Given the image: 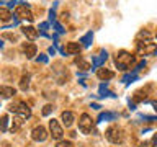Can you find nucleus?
Listing matches in <instances>:
<instances>
[{
  "instance_id": "nucleus-23",
  "label": "nucleus",
  "mask_w": 157,
  "mask_h": 147,
  "mask_svg": "<svg viewBox=\"0 0 157 147\" xmlns=\"http://www.w3.org/2000/svg\"><path fill=\"white\" fill-rule=\"evenodd\" d=\"M54 111V106L52 105H46L43 108V116H48V115H51V113Z\"/></svg>"
},
{
  "instance_id": "nucleus-5",
  "label": "nucleus",
  "mask_w": 157,
  "mask_h": 147,
  "mask_svg": "<svg viewBox=\"0 0 157 147\" xmlns=\"http://www.w3.org/2000/svg\"><path fill=\"white\" fill-rule=\"evenodd\" d=\"M78 129H80L82 134H90L93 129V119L90 118V115L87 113H82L80 119H78Z\"/></svg>"
},
{
  "instance_id": "nucleus-31",
  "label": "nucleus",
  "mask_w": 157,
  "mask_h": 147,
  "mask_svg": "<svg viewBox=\"0 0 157 147\" xmlns=\"http://www.w3.org/2000/svg\"><path fill=\"white\" fill-rule=\"evenodd\" d=\"M152 106H154V110L157 111V101H152Z\"/></svg>"
},
{
  "instance_id": "nucleus-18",
  "label": "nucleus",
  "mask_w": 157,
  "mask_h": 147,
  "mask_svg": "<svg viewBox=\"0 0 157 147\" xmlns=\"http://www.w3.org/2000/svg\"><path fill=\"white\" fill-rule=\"evenodd\" d=\"M75 64L78 66V69H82V70H88V69H92V66L88 64L85 59H82L80 56H78L77 59H75Z\"/></svg>"
},
{
  "instance_id": "nucleus-12",
  "label": "nucleus",
  "mask_w": 157,
  "mask_h": 147,
  "mask_svg": "<svg viewBox=\"0 0 157 147\" xmlns=\"http://www.w3.org/2000/svg\"><path fill=\"white\" fill-rule=\"evenodd\" d=\"M21 29H23V34L29 39V41H34V39L39 36V31L34 26H23Z\"/></svg>"
},
{
  "instance_id": "nucleus-6",
  "label": "nucleus",
  "mask_w": 157,
  "mask_h": 147,
  "mask_svg": "<svg viewBox=\"0 0 157 147\" xmlns=\"http://www.w3.org/2000/svg\"><path fill=\"white\" fill-rule=\"evenodd\" d=\"M15 13H17L18 20H28V21H33V12L31 8H29L28 3H20L17 10H15Z\"/></svg>"
},
{
  "instance_id": "nucleus-14",
  "label": "nucleus",
  "mask_w": 157,
  "mask_h": 147,
  "mask_svg": "<svg viewBox=\"0 0 157 147\" xmlns=\"http://www.w3.org/2000/svg\"><path fill=\"white\" fill-rule=\"evenodd\" d=\"M0 93H2V98H12V96H15L17 95V90H15L13 87H8V85H3L2 88H0Z\"/></svg>"
},
{
  "instance_id": "nucleus-3",
  "label": "nucleus",
  "mask_w": 157,
  "mask_h": 147,
  "mask_svg": "<svg viewBox=\"0 0 157 147\" xmlns=\"http://www.w3.org/2000/svg\"><path fill=\"white\" fill-rule=\"evenodd\" d=\"M105 137L111 142V144H121L123 139H124V134H123V129L120 126L113 124L105 131Z\"/></svg>"
},
{
  "instance_id": "nucleus-10",
  "label": "nucleus",
  "mask_w": 157,
  "mask_h": 147,
  "mask_svg": "<svg viewBox=\"0 0 157 147\" xmlns=\"http://www.w3.org/2000/svg\"><path fill=\"white\" fill-rule=\"evenodd\" d=\"M80 49H82V46L78 43H67L66 44V47L62 49V52L64 54H80Z\"/></svg>"
},
{
  "instance_id": "nucleus-4",
  "label": "nucleus",
  "mask_w": 157,
  "mask_h": 147,
  "mask_svg": "<svg viewBox=\"0 0 157 147\" xmlns=\"http://www.w3.org/2000/svg\"><path fill=\"white\" fill-rule=\"evenodd\" d=\"M136 49L139 56H155L157 54V44L149 41H137L136 43Z\"/></svg>"
},
{
  "instance_id": "nucleus-27",
  "label": "nucleus",
  "mask_w": 157,
  "mask_h": 147,
  "mask_svg": "<svg viewBox=\"0 0 157 147\" xmlns=\"http://www.w3.org/2000/svg\"><path fill=\"white\" fill-rule=\"evenodd\" d=\"M48 26H49L48 23H41V24H39V31H41V34H46V29H48Z\"/></svg>"
},
{
  "instance_id": "nucleus-22",
  "label": "nucleus",
  "mask_w": 157,
  "mask_h": 147,
  "mask_svg": "<svg viewBox=\"0 0 157 147\" xmlns=\"http://www.w3.org/2000/svg\"><path fill=\"white\" fill-rule=\"evenodd\" d=\"M136 78H137L136 72L132 74V75H131V74H128V75H124V77H123V82H124V83H129L131 80H136Z\"/></svg>"
},
{
  "instance_id": "nucleus-25",
  "label": "nucleus",
  "mask_w": 157,
  "mask_h": 147,
  "mask_svg": "<svg viewBox=\"0 0 157 147\" xmlns=\"http://www.w3.org/2000/svg\"><path fill=\"white\" fill-rule=\"evenodd\" d=\"M56 147H74V144L71 141H59Z\"/></svg>"
},
{
  "instance_id": "nucleus-17",
  "label": "nucleus",
  "mask_w": 157,
  "mask_h": 147,
  "mask_svg": "<svg viewBox=\"0 0 157 147\" xmlns=\"http://www.w3.org/2000/svg\"><path fill=\"white\" fill-rule=\"evenodd\" d=\"M92 39H93V33H92V31H88L87 34H83L82 39H80L82 46H83V47H88V46L92 44Z\"/></svg>"
},
{
  "instance_id": "nucleus-15",
  "label": "nucleus",
  "mask_w": 157,
  "mask_h": 147,
  "mask_svg": "<svg viewBox=\"0 0 157 147\" xmlns=\"http://www.w3.org/2000/svg\"><path fill=\"white\" fill-rule=\"evenodd\" d=\"M106 59H108V52L106 51H101L97 57H93V67H100L101 64L106 61Z\"/></svg>"
},
{
  "instance_id": "nucleus-28",
  "label": "nucleus",
  "mask_w": 157,
  "mask_h": 147,
  "mask_svg": "<svg viewBox=\"0 0 157 147\" xmlns=\"http://www.w3.org/2000/svg\"><path fill=\"white\" fill-rule=\"evenodd\" d=\"M52 24H54V28L57 29V33H64V28H62V26H61V24H59L57 21H54Z\"/></svg>"
},
{
  "instance_id": "nucleus-11",
  "label": "nucleus",
  "mask_w": 157,
  "mask_h": 147,
  "mask_svg": "<svg viewBox=\"0 0 157 147\" xmlns=\"http://www.w3.org/2000/svg\"><path fill=\"white\" fill-rule=\"evenodd\" d=\"M97 77L100 78V80L108 82V80H111V78L115 77V72L110 70V69H98V70H97Z\"/></svg>"
},
{
  "instance_id": "nucleus-26",
  "label": "nucleus",
  "mask_w": 157,
  "mask_h": 147,
  "mask_svg": "<svg viewBox=\"0 0 157 147\" xmlns=\"http://www.w3.org/2000/svg\"><path fill=\"white\" fill-rule=\"evenodd\" d=\"M36 61H38V62H41V64H46V62H48V57H46V54H39Z\"/></svg>"
},
{
  "instance_id": "nucleus-8",
  "label": "nucleus",
  "mask_w": 157,
  "mask_h": 147,
  "mask_svg": "<svg viewBox=\"0 0 157 147\" xmlns=\"http://www.w3.org/2000/svg\"><path fill=\"white\" fill-rule=\"evenodd\" d=\"M31 139H33L34 142H44V141L48 139V131H46V127L36 126V127L31 131Z\"/></svg>"
},
{
  "instance_id": "nucleus-24",
  "label": "nucleus",
  "mask_w": 157,
  "mask_h": 147,
  "mask_svg": "<svg viewBox=\"0 0 157 147\" xmlns=\"http://www.w3.org/2000/svg\"><path fill=\"white\" fill-rule=\"evenodd\" d=\"M7 127H8V116L3 115V116H2V132L7 131Z\"/></svg>"
},
{
  "instance_id": "nucleus-13",
  "label": "nucleus",
  "mask_w": 157,
  "mask_h": 147,
  "mask_svg": "<svg viewBox=\"0 0 157 147\" xmlns=\"http://www.w3.org/2000/svg\"><path fill=\"white\" fill-rule=\"evenodd\" d=\"M74 119H75V116H74L72 111H62L61 121L64 123V126H66V127H71L74 124Z\"/></svg>"
},
{
  "instance_id": "nucleus-29",
  "label": "nucleus",
  "mask_w": 157,
  "mask_h": 147,
  "mask_svg": "<svg viewBox=\"0 0 157 147\" xmlns=\"http://www.w3.org/2000/svg\"><path fill=\"white\" fill-rule=\"evenodd\" d=\"M3 38L12 39V41H17V36H15V34H8V33H5V34H3Z\"/></svg>"
},
{
  "instance_id": "nucleus-16",
  "label": "nucleus",
  "mask_w": 157,
  "mask_h": 147,
  "mask_svg": "<svg viewBox=\"0 0 157 147\" xmlns=\"http://www.w3.org/2000/svg\"><path fill=\"white\" fill-rule=\"evenodd\" d=\"M0 18H2V21H10L12 20V12L5 7V5H2V8H0Z\"/></svg>"
},
{
  "instance_id": "nucleus-9",
  "label": "nucleus",
  "mask_w": 157,
  "mask_h": 147,
  "mask_svg": "<svg viewBox=\"0 0 157 147\" xmlns=\"http://www.w3.org/2000/svg\"><path fill=\"white\" fill-rule=\"evenodd\" d=\"M21 49H23L26 59H33L34 56H36V52H38V47H36V44H34V43H25L21 46Z\"/></svg>"
},
{
  "instance_id": "nucleus-21",
  "label": "nucleus",
  "mask_w": 157,
  "mask_h": 147,
  "mask_svg": "<svg viewBox=\"0 0 157 147\" xmlns=\"http://www.w3.org/2000/svg\"><path fill=\"white\" fill-rule=\"evenodd\" d=\"M103 119H116V113H100L98 116V121H103Z\"/></svg>"
},
{
  "instance_id": "nucleus-19",
  "label": "nucleus",
  "mask_w": 157,
  "mask_h": 147,
  "mask_svg": "<svg viewBox=\"0 0 157 147\" xmlns=\"http://www.w3.org/2000/svg\"><path fill=\"white\" fill-rule=\"evenodd\" d=\"M139 147H157V134H154V136H152L149 141L141 142Z\"/></svg>"
},
{
  "instance_id": "nucleus-2",
  "label": "nucleus",
  "mask_w": 157,
  "mask_h": 147,
  "mask_svg": "<svg viewBox=\"0 0 157 147\" xmlns=\"http://www.w3.org/2000/svg\"><path fill=\"white\" fill-rule=\"evenodd\" d=\"M8 111L18 115L20 118H23V119H26V118L31 116V110H29V106L25 101H15L12 105H8Z\"/></svg>"
},
{
  "instance_id": "nucleus-7",
  "label": "nucleus",
  "mask_w": 157,
  "mask_h": 147,
  "mask_svg": "<svg viewBox=\"0 0 157 147\" xmlns=\"http://www.w3.org/2000/svg\"><path fill=\"white\" fill-rule=\"evenodd\" d=\"M49 132H51V136H52V139H56V141H61L62 139V136H64V129H62V126L59 124V121L57 119H52L49 121Z\"/></svg>"
},
{
  "instance_id": "nucleus-1",
  "label": "nucleus",
  "mask_w": 157,
  "mask_h": 147,
  "mask_svg": "<svg viewBox=\"0 0 157 147\" xmlns=\"http://www.w3.org/2000/svg\"><path fill=\"white\" fill-rule=\"evenodd\" d=\"M115 64L120 70H128L131 69V66L136 64V56L128 51H118L115 56Z\"/></svg>"
},
{
  "instance_id": "nucleus-30",
  "label": "nucleus",
  "mask_w": 157,
  "mask_h": 147,
  "mask_svg": "<svg viewBox=\"0 0 157 147\" xmlns=\"http://www.w3.org/2000/svg\"><path fill=\"white\" fill-rule=\"evenodd\" d=\"M49 52H51L52 56H54V54H56V49H54V47H49Z\"/></svg>"
},
{
  "instance_id": "nucleus-20",
  "label": "nucleus",
  "mask_w": 157,
  "mask_h": 147,
  "mask_svg": "<svg viewBox=\"0 0 157 147\" xmlns=\"http://www.w3.org/2000/svg\"><path fill=\"white\" fill-rule=\"evenodd\" d=\"M20 88H21L23 92H26L29 88V75L28 74H25V75L21 77V80H20Z\"/></svg>"
}]
</instances>
